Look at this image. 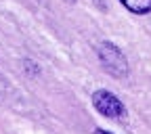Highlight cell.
<instances>
[{
  "mask_svg": "<svg viewBox=\"0 0 151 134\" xmlns=\"http://www.w3.org/2000/svg\"><path fill=\"white\" fill-rule=\"evenodd\" d=\"M94 134H111V132H107V130H94Z\"/></svg>",
  "mask_w": 151,
  "mask_h": 134,
  "instance_id": "4",
  "label": "cell"
},
{
  "mask_svg": "<svg viewBox=\"0 0 151 134\" xmlns=\"http://www.w3.org/2000/svg\"><path fill=\"white\" fill-rule=\"evenodd\" d=\"M92 105L99 113H103L105 118H111V120H118L124 115V105L118 97H113L111 92L107 90H97L92 94Z\"/></svg>",
  "mask_w": 151,
  "mask_h": 134,
  "instance_id": "2",
  "label": "cell"
},
{
  "mask_svg": "<svg viewBox=\"0 0 151 134\" xmlns=\"http://www.w3.org/2000/svg\"><path fill=\"white\" fill-rule=\"evenodd\" d=\"M120 2L132 11L137 15H145V13H151V0H120Z\"/></svg>",
  "mask_w": 151,
  "mask_h": 134,
  "instance_id": "3",
  "label": "cell"
},
{
  "mask_svg": "<svg viewBox=\"0 0 151 134\" xmlns=\"http://www.w3.org/2000/svg\"><path fill=\"white\" fill-rule=\"evenodd\" d=\"M99 59L101 65L107 69V73L116 75V78H124L128 73V61L122 54L118 46H113L111 42H101L99 44Z\"/></svg>",
  "mask_w": 151,
  "mask_h": 134,
  "instance_id": "1",
  "label": "cell"
}]
</instances>
